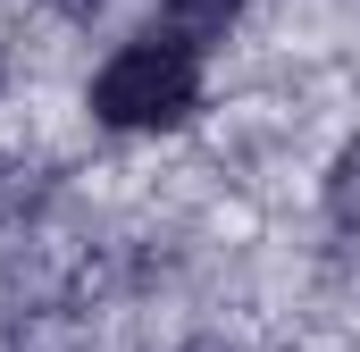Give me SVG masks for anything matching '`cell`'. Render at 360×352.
<instances>
[{
	"mask_svg": "<svg viewBox=\"0 0 360 352\" xmlns=\"http://www.w3.org/2000/svg\"><path fill=\"white\" fill-rule=\"evenodd\" d=\"M327 210H335L344 227H360V143L335 160V176H327Z\"/></svg>",
	"mask_w": 360,
	"mask_h": 352,
	"instance_id": "cell-3",
	"label": "cell"
},
{
	"mask_svg": "<svg viewBox=\"0 0 360 352\" xmlns=\"http://www.w3.org/2000/svg\"><path fill=\"white\" fill-rule=\"evenodd\" d=\"M235 17H243V0H168L160 8V34L184 42V51H210V42H226Z\"/></svg>",
	"mask_w": 360,
	"mask_h": 352,
	"instance_id": "cell-2",
	"label": "cell"
},
{
	"mask_svg": "<svg viewBox=\"0 0 360 352\" xmlns=\"http://www.w3.org/2000/svg\"><path fill=\"white\" fill-rule=\"evenodd\" d=\"M193 109H201V51H184L168 34L126 42L92 76V118L117 134H160V126H184Z\"/></svg>",
	"mask_w": 360,
	"mask_h": 352,
	"instance_id": "cell-1",
	"label": "cell"
},
{
	"mask_svg": "<svg viewBox=\"0 0 360 352\" xmlns=\"http://www.w3.org/2000/svg\"><path fill=\"white\" fill-rule=\"evenodd\" d=\"M51 8H59V17H92L101 0H51Z\"/></svg>",
	"mask_w": 360,
	"mask_h": 352,
	"instance_id": "cell-4",
	"label": "cell"
}]
</instances>
